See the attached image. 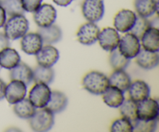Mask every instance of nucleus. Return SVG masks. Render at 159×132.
<instances>
[{"mask_svg": "<svg viewBox=\"0 0 159 132\" xmlns=\"http://www.w3.org/2000/svg\"><path fill=\"white\" fill-rule=\"evenodd\" d=\"M4 34L11 40L22 38L29 30V22L24 15L10 16L4 24Z\"/></svg>", "mask_w": 159, "mask_h": 132, "instance_id": "1", "label": "nucleus"}, {"mask_svg": "<svg viewBox=\"0 0 159 132\" xmlns=\"http://www.w3.org/2000/svg\"><path fill=\"white\" fill-rule=\"evenodd\" d=\"M83 87L93 95H102L110 85L109 79L100 71H93L87 73L82 79Z\"/></svg>", "mask_w": 159, "mask_h": 132, "instance_id": "2", "label": "nucleus"}, {"mask_svg": "<svg viewBox=\"0 0 159 132\" xmlns=\"http://www.w3.org/2000/svg\"><path fill=\"white\" fill-rule=\"evenodd\" d=\"M37 109L38 110H36L34 114L29 119L30 126L34 131H48L54 126V113L46 107Z\"/></svg>", "mask_w": 159, "mask_h": 132, "instance_id": "3", "label": "nucleus"}, {"mask_svg": "<svg viewBox=\"0 0 159 132\" xmlns=\"http://www.w3.org/2000/svg\"><path fill=\"white\" fill-rule=\"evenodd\" d=\"M118 50L120 52L129 59L134 58L141 50L140 40L130 32H127L122 37H120Z\"/></svg>", "mask_w": 159, "mask_h": 132, "instance_id": "4", "label": "nucleus"}, {"mask_svg": "<svg viewBox=\"0 0 159 132\" xmlns=\"http://www.w3.org/2000/svg\"><path fill=\"white\" fill-rule=\"evenodd\" d=\"M82 12L89 22L96 23L102 20L105 12V6L102 0H84L82 5Z\"/></svg>", "mask_w": 159, "mask_h": 132, "instance_id": "5", "label": "nucleus"}, {"mask_svg": "<svg viewBox=\"0 0 159 132\" xmlns=\"http://www.w3.org/2000/svg\"><path fill=\"white\" fill-rule=\"evenodd\" d=\"M51 90L48 85L36 83L29 93L30 101L36 108H43L47 106L51 98Z\"/></svg>", "mask_w": 159, "mask_h": 132, "instance_id": "6", "label": "nucleus"}, {"mask_svg": "<svg viewBox=\"0 0 159 132\" xmlns=\"http://www.w3.org/2000/svg\"><path fill=\"white\" fill-rule=\"evenodd\" d=\"M138 119L144 121L158 120L159 116V106L156 99L153 98H147L138 102L137 109Z\"/></svg>", "mask_w": 159, "mask_h": 132, "instance_id": "7", "label": "nucleus"}, {"mask_svg": "<svg viewBox=\"0 0 159 132\" xmlns=\"http://www.w3.org/2000/svg\"><path fill=\"white\" fill-rule=\"evenodd\" d=\"M57 18L55 8L50 4H41L34 12V20L39 27H46L54 24Z\"/></svg>", "mask_w": 159, "mask_h": 132, "instance_id": "8", "label": "nucleus"}, {"mask_svg": "<svg viewBox=\"0 0 159 132\" xmlns=\"http://www.w3.org/2000/svg\"><path fill=\"white\" fill-rule=\"evenodd\" d=\"M99 32L100 30L96 23L89 22L81 26L78 30V40L82 44L92 45L98 40Z\"/></svg>", "mask_w": 159, "mask_h": 132, "instance_id": "9", "label": "nucleus"}, {"mask_svg": "<svg viewBox=\"0 0 159 132\" xmlns=\"http://www.w3.org/2000/svg\"><path fill=\"white\" fill-rule=\"evenodd\" d=\"M120 37L116 29L112 27H106L99 32V45L103 50L107 51H112L118 48Z\"/></svg>", "mask_w": 159, "mask_h": 132, "instance_id": "10", "label": "nucleus"}, {"mask_svg": "<svg viewBox=\"0 0 159 132\" xmlns=\"http://www.w3.org/2000/svg\"><path fill=\"white\" fill-rule=\"evenodd\" d=\"M136 18V13L130 9H122L119 11L113 20L115 29L121 33L129 32L133 27Z\"/></svg>", "mask_w": 159, "mask_h": 132, "instance_id": "11", "label": "nucleus"}, {"mask_svg": "<svg viewBox=\"0 0 159 132\" xmlns=\"http://www.w3.org/2000/svg\"><path fill=\"white\" fill-rule=\"evenodd\" d=\"M26 86L24 82L12 80L6 86L5 98L10 104H15L24 99L26 94Z\"/></svg>", "mask_w": 159, "mask_h": 132, "instance_id": "12", "label": "nucleus"}, {"mask_svg": "<svg viewBox=\"0 0 159 132\" xmlns=\"http://www.w3.org/2000/svg\"><path fill=\"white\" fill-rule=\"evenodd\" d=\"M60 54L58 50L51 44H45L36 54V58L39 65L52 67L58 61Z\"/></svg>", "mask_w": 159, "mask_h": 132, "instance_id": "13", "label": "nucleus"}, {"mask_svg": "<svg viewBox=\"0 0 159 132\" xmlns=\"http://www.w3.org/2000/svg\"><path fill=\"white\" fill-rule=\"evenodd\" d=\"M21 49L30 55H36L43 47L41 37L38 33H26L21 39Z\"/></svg>", "mask_w": 159, "mask_h": 132, "instance_id": "14", "label": "nucleus"}, {"mask_svg": "<svg viewBox=\"0 0 159 132\" xmlns=\"http://www.w3.org/2000/svg\"><path fill=\"white\" fill-rule=\"evenodd\" d=\"M135 57L138 66L144 69L148 70L156 68L159 63L158 52L148 51L144 48H141Z\"/></svg>", "mask_w": 159, "mask_h": 132, "instance_id": "15", "label": "nucleus"}, {"mask_svg": "<svg viewBox=\"0 0 159 132\" xmlns=\"http://www.w3.org/2000/svg\"><path fill=\"white\" fill-rule=\"evenodd\" d=\"M127 91L130 99L136 102H141L150 96V87L142 80H136L131 82Z\"/></svg>", "mask_w": 159, "mask_h": 132, "instance_id": "16", "label": "nucleus"}, {"mask_svg": "<svg viewBox=\"0 0 159 132\" xmlns=\"http://www.w3.org/2000/svg\"><path fill=\"white\" fill-rule=\"evenodd\" d=\"M11 80H19L24 82L26 85H30L34 81L33 70L23 62H20L17 65L10 69Z\"/></svg>", "mask_w": 159, "mask_h": 132, "instance_id": "17", "label": "nucleus"}, {"mask_svg": "<svg viewBox=\"0 0 159 132\" xmlns=\"http://www.w3.org/2000/svg\"><path fill=\"white\" fill-rule=\"evenodd\" d=\"M37 33L41 37L44 44H52L60 41L62 38V31L57 25L52 24L46 27H39Z\"/></svg>", "mask_w": 159, "mask_h": 132, "instance_id": "18", "label": "nucleus"}, {"mask_svg": "<svg viewBox=\"0 0 159 132\" xmlns=\"http://www.w3.org/2000/svg\"><path fill=\"white\" fill-rule=\"evenodd\" d=\"M141 46L144 49L158 52L159 30L158 28L149 27L141 38Z\"/></svg>", "mask_w": 159, "mask_h": 132, "instance_id": "19", "label": "nucleus"}, {"mask_svg": "<svg viewBox=\"0 0 159 132\" xmlns=\"http://www.w3.org/2000/svg\"><path fill=\"white\" fill-rule=\"evenodd\" d=\"M68 97L65 93L60 91H51V98L45 107L53 113H58L64 111L68 106Z\"/></svg>", "mask_w": 159, "mask_h": 132, "instance_id": "20", "label": "nucleus"}, {"mask_svg": "<svg viewBox=\"0 0 159 132\" xmlns=\"http://www.w3.org/2000/svg\"><path fill=\"white\" fill-rule=\"evenodd\" d=\"M102 95L104 102L112 108H118L125 99L124 93L112 85H109Z\"/></svg>", "mask_w": 159, "mask_h": 132, "instance_id": "21", "label": "nucleus"}, {"mask_svg": "<svg viewBox=\"0 0 159 132\" xmlns=\"http://www.w3.org/2000/svg\"><path fill=\"white\" fill-rule=\"evenodd\" d=\"M109 83L110 85L116 87L123 93H125L130 87L131 79L124 70H114L109 79Z\"/></svg>", "mask_w": 159, "mask_h": 132, "instance_id": "22", "label": "nucleus"}, {"mask_svg": "<svg viewBox=\"0 0 159 132\" xmlns=\"http://www.w3.org/2000/svg\"><path fill=\"white\" fill-rule=\"evenodd\" d=\"M134 7L138 16L148 18L158 10V0H134Z\"/></svg>", "mask_w": 159, "mask_h": 132, "instance_id": "23", "label": "nucleus"}, {"mask_svg": "<svg viewBox=\"0 0 159 132\" xmlns=\"http://www.w3.org/2000/svg\"><path fill=\"white\" fill-rule=\"evenodd\" d=\"M20 62V54L13 48L8 47L0 51V66L2 68L10 70Z\"/></svg>", "mask_w": 159, "mask_h": 132, "instance_id": "24", "label": "nucleus"}, {"mask_svg": "<svg viewBox=\"0 0 159 132\" xmlns=\"http://www.w3.org/2000/svg\"><path fill=\"white\" fill-rule=\"evenodd\" d=\"M13 105L14 113L18 117L22 119H30L37 110V108L31 103L30 99L26 98H24Z\"/></svg>", "mask_w": 159, "mask_h": 132, "instance_id": "25", "label": "nucleus"}, {"mask_svg": "<svg viewBox=\"0 0 159 132\" xmlns=\"http://www.w3.org/2000/svg\"><path fill=\"white\" fill-rule=\"evenodd\" d=\"M34 81L36 83H44L49 85L54 81V71L52 67H43L39 65L33 70Z\"/></svg>", "mask_w": 159, "mask_h": 132, "instance_id": "26", "label": "nucleus"}, {"mask_svg": "<svg viewBox=\"0 0 159 132\" xmlns=\"http://www.w3.org/2000/svg\"><path fill=\"white\" fill-rule=\"evenodd\" d=\"M118 108L123 117L129 120L132 123L138 119V115H137L138 102H134L131 99H124V102Z\"/></svg>", "mask_w": 159, "mask_h": 132, "instance_id": "27", "label": "nucleus"}, {"mask_svg": "<svg viewBox=\"0 0 159 132\" xmlns=\"http://www.w3.org/2000/svg\"><path fill=\"white\" fill-rule=\"evenodd\" d=\"M110 64L114 70H125L130 65V59L123 55L118 48L110 51Z\"/></svg>", "mask_w": 159, "mask_h": 132, "instance_id": "28", "label": "nucleus"}, {"mask_svg": "<svg viewBox=\"0 0 159 132\" xmlns=\"http://www.w3.org/2000/svg\"><path fill=\"white\" fill-rule=\"evenodd\" d=\"M0 6L4 9L6 15L9 16L24 15L25 11L22 6L21 0H1Z\"/></svg>", "mask_w": 159, "mask_h": 132, "instance_id": "29", "label": "nucleus"}, {"mask_svg": "<svg viewBox=\"0 0 159 132\" xmlns=\"http://www.w3.org/2000/svg\"><path fill=\"white\" fill-rule=\"evenodd\" d=\"M149 27H151V25L150 22L148 20V18L141 16H137L134 24L133 27L131 28V30L129 32L133 34L139 40H141L143 34L145 33V31Z\"/></svg>", "mask_w": 159, "mask_h": 132, "instance_id": "30", "label": "nucleus"}, {"mask_svg": "<svg viewBox=\"0 0 159 132\" xmlns=\"http://www.w3.org/2000/svg\"><path fill=\"white\" fill-rule=\"evenodd\" d=\"M133 131L138 132H153L157 130L158 127V120H144L137 119L133 122Z\"/></svg>", "mask_w": 159, "mask_h": 132, "instance_id": "31", "label": "nucleus"}, {"mask_svg": "<svg viewBox=\"0 0 159 132\" xmlns=\"http://www.w3.org/2000/svg\"><path fill=\"white\" fill-rule=\"evenodd\" d=\"M133 129V123L124 117L113 121L110 127L112 132H132Z\"/></svg>", "mask_w": 159, "mask_h": 132, "instance_id": "32", "label": "nucleus"}, {"mask_svg": "<svg viewBox=\"0 0 159 132\" xmlns=\"http://www.w3.org/2000/svg\"><path fill=\"white\" fill-rule=\"evenodd\" d=\"M43 0H21L22 6L25 12H34L42 4Z\"/></svg>", "mask_w": 159, "mask_h": 132, "instance_id": "33", "label": "nucleus"}, {"mask_svg": "<svg viewBox=\"0 0 159 132\" xmlns=\"http://www.w3.org/2000/svg\"><path fill=\"white\" fill-rule=\"evenodd\" d=\"M9 40H10L4 34L0 33V51L4 49V48L10 46V42H9Z\"/></svg>", "mask_w": 159, "mask_h": 132, "instance_id": "34", "label": "nucleus"}, {"mask_svg": "<svg viewBox=\"0 0 159 132\" xmlns=\"http://www.w3.org/2000/svg\"><path fill=\"white\" fill-rule=\"evenodd\" d=\"M6 21V13L4 9L0 6V28L4 26Z\"/></svg>", "mask_w": 159, "mask_h": 132, "instance_id": "35", "label": "nucleus"}, {"mask_svg": "<svg viewBox=\"0 0 159 132\" xmlns=\"http://www.w3.org/2000/svg\"><path fill=\"white\" fill-rule=\"evenodd\" d=\"M6 83L0 79V100L5 98V91H6Z\"/></svg>", "mask_w": 159, "mask_h": 132, "instance_id": "36", "label": "nucleus"}, {"mask_svg": "<svg viewBox=\"0 0 159 132\" xmlns=\"http://www.w3.org/2000/svg\"><path fill=\"white\" fill-rule=\"evenodd\" d=\"M55 4L60 6H68L71 3L73 0H52Z\"/></svg>", "mask_w": 159, "mask_h": 132, "instance_id": "37", "label": "nucleus"}, {"mask_svg": "<svg viewBox=\"0 0 159 132\" xmlns=\"http://www.w3.org/2000/svg\"><path fill=\"white\" fill-rule=\"evenodd\" d=\"M150 22V25L152 27H155V28H158V17L156 16L152 20H149Z\"/></svg>", "mask_w": 159, "mask_h": 132, "instance_id": "38", "label": "nucleus"}, {"mask_svg": "<svg viewBox=\"0 0 159 132\" xmlns=\"http://www.w3.org/2000/svg\"><path fill=\"white\" fill-rule=\"evenodd\" d=\"M0 2H1V0H0Z\"/></svg>", "mask_w": 159, "mask_h": 132, "instance_id": "39", "label": "nucleus"}, {"mask_svg": "<svg viewBox=\"0 0 159 132\" xmlns=\"http://www.w3.org/2000/svg\"><path fill=\"white\" fill-rule=\"evenodd\" d=\"M0 68H1V66H0Z\"/></svg>", "mask_w": 159, "mask_h": 132, "instance_id": "40", "label": "nucleus"}]
</instances>
